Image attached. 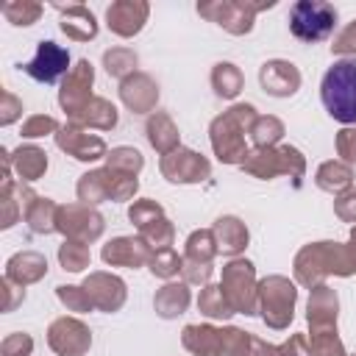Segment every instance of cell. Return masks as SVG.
Listing matches in <instances>:
<instances>
[{
	"instance_id": "17",
	"label": "cell",
	"mask_w": 356,
	"mask_h": 356,
	"mask_svg": "<svg viewBox=\"0 0 356 356\" xmlns=\"http://www.w3.org/2000/svg\"><path fill=\"white\" fill-rule=\"evenodd\" d=\"M83 289L92 306L100 312H117L125 303V284L111 273H89L83 281Z\"/></svg>"
},
{
	"instance_id": "32",
	"label": "cell",
	"mask_w": 356,
	"mask_h": 356,
	"mask_svg": "<svg viewBox=\"0 0 356 356\" xmlns=\"http://www.w3.org/2000/svg\"><path fill=\"white\" fill-rule=\"evenodd\" d=\"M242 72H239V67L236 64H231V61H220V64H214V70H211V86H214V95H220V97H225V100H231V97H236L239 92H242Z\"/></svg>"
},
{
	"instance_id": "25",
	"label": "cell",
	"mask_w": 356,
	"mask_h": 356,
	"mask_svg": "<svg viewBox=\"0 0 356 356\" xmlns=\"http://www.w3.org/2000/svg\"><path fill=\"white\" fill-rule=\"evenodd\" d=\"M58 209H61V206H56L50 197L33 195V197L28 200L22 217H25V222H28V228H31L33 234H53V231H58V228H56V222H58Z\"/></svg>"
},
{
	"instance_id": "12",
	"label": "cell",
	"mask_w": 356,
	"mask_h": 356,
	"mask_svg": "<svg viewBox=\"0 0 356 356\" xmlns=\"http://www.w3.org/2000/svg\"><path fill=\"white\" fill-rule=\"evenodd\" d=\"M92 83H95V67L89 58H81L70 75L61 81V89H58V103L61 108L67 111V117L72 120L95 95H92Z\"/></svg>"
},
{
	"instance_id": "38",
	"label": "cell",
	"mask_w": 356,
	"mask_h": 356,
	"mask_svg": "<svg viewBox=\"0 0 356 356\" xmlns=\"http://www.w3.org/2000/svg\"><path fill=\"white\" fill-rule=\"evenodd\" d=\"M106 167H111L117 172H125V175H139V170L145 167V159L134 147H114L106 156Z\"/></svg>"
},
{
	"instance_id": "24",
	"label": "cell",
	"mask_w": 356,
	"mask_h": 356,
	"mask_svg": "<svg viewBox=\"0 0 356 356\" xmlns=\"http://www.w3.org/2000/svg\"><path fill=\"white\" fill-rule=\"evenodd\" d=\"M72 125H81V128H100V131H108L117 125V108L114 103H108L106 97H92L72 120Z\"/></svg>"
},
{
	"instance_id": "5",
	"label": "cell",
	"mask_w": 356,
	"mask_h": 356,
	"mask_svg": "<svg viewBox=\"0 0 356 356\" xmlns=\"http://www.w3.org/2000/svg\"><path fill=\"white\" fill-rule=\"evenodd\" d=\"M273 6H275L273 0H261V3H253V0H211V3H197V14L206 17L209 22H217L222 31H228L234 36H242V33L253 31V19H256L259 11L273 8Z\"/></svg>"
},
{
	"instance_id": "6",
	"label": "cell",
	"mask_w": 356,
	"mask_h": 356,
	"mask_svg": "<svg viewBox=\"0 0 356 356\" xmlns=\"http://www.w3.org/2000/svg\"><path fill=\"white\" fill-rule=\"evenodd\" d=\"M337 25V8L325 0H298L289 8V31L300 42H323Z\"/></svg>"
},
{
	"instance_id": "50",
	"label": "cell",
	"mask_w": 356,
	"mask_h": 356,
	"mask_svg": "<svg viewBox=\"0 0 356 356\" xmlns=\"http://www.w3.org/2000/svg\"><path fill=\"white\" fill-rule=\"evenodd\" d=\"M337 153L345 164H356V128H342L337 134Z\"/></svg>"
},
{
	"instance_id": "7",
	"label": "cell",
	"mask_w": 356,
	"mask_h": 356,
	"mask_svg": "<svg viewBox=\"0 0 356 356\" xmlns=\"http://www.w3.org/2000/svg\"><path fill=\"white\" fill-rule=\"evenodd\" d=\"M220 289L225 300L231 303L234 314H253L259 309V284H256V270L248 259H231L222 267V281Z\"/></svg>"
},
{
	"instance_id": "29",
	"label": "cell",
	"mask_w": 356,
	"mask_h": 356,
	"mask_svg": "<svg viewBox=\"0 0 356 356\" xmlns=\"http://www.w3.org/2000/svg\"><path fill=\"white\" fill-rule=\"evenodd\" d=\"M181 342L195 356H220V328L214 325H186Z\"/></svg>"
},
{
	"instance_id": "56",
	"label": "cell",
	"mask_w": 356,
	"mask_h": 356,
	"mask_svg": "<svg viewBox=\"0 0 356 356\" xmlns=\"http://www.w3.org/2000/svg\"><path fill=\"white\" fill-rule=\"evenodd\" d=\"M348 245H350V248H353V253H356V228L350 231V242H348Z\"/></svg>"
},
{
	"instance_id": "26",
	"label": "cell",
	"mask_w": 356,
	"mask_h": 356,
	"mask_svg": "<svg viewBox=\"0 0 356 356\" xmlns=\"http://www.w3.org/2000/svg\"><path fill=\"white\" fill-rule=\"evenodd\" d=\"M11 167L22 181H39L47 170V153L36 145H19L11 153Z\"/></svg>"
},
{
	"instance_id": "16",
	"label": "cell",
	"mask_w": 356,
	"mask_h": 356,
	"mask_svg": "<svg viewBox=\"0 0 356 356\" xmlns=\"http://www.w3.org/2000/svg\"><path fill=\"white\" fill-rule=\"evenodd\" d=\"M259 83L273 97H289V95H295L300 89V70L292 61L270 58L259 70Z\"/></svg>"
},
{
	"instance_id": "28",
	"label": "cell",
	"mask_w": 356,
	"mask_h": 356,
	"mask_svg": "<svg viewBox=\"0 0 356 356\" xmlns=\"http://www.w3.org/2000/svg\"><path fill=\"white\" fill-rule=\"evenodd\" d=\"M189 300H192L189 286H186V284H172V281H170V284H164V286L156 292L153 306H156V312H159L164 320H172V317H178V314L186 312Z\"/></svg>"
},
{
	"instance_id": "18",
	"label": "cell",
	"mask_w": 356,
	"mask_h": 356,
	"mask_svg": "<svg viewBox=\"0 0 356 356\" xmlns=\"http://www.w3.org/2000/svg\"><path fill=\"white\" fill-rule=\"evenodd\" d=\"M100 256L111 267H142V264H150L153 250L142 236H117L108 245H103Z\"/></svg>"
},
{
	"instance_id": "3",
	"label": "cell",
	"mask_w": 356,
	"mask_h": 356,
	"mask_svg": "<svg viewBox=\"0 0 356 356\" xmlns=\"http://www.w3.org/2000/svg\"><path fill=\"white\" fill-rule=\"evenodd\" d=\"M320 100L337 122H356V58H339L325 70L320 81Z\"/></svg>"
},
{
	"instance_id": "40",
	"label": "cell",
	"mask_w": 356,
	"mask_h": 356,
	"mask_svg": "<svg viewBox=\"0 0 356 356\" xmlns=\"http://www.w3.org/2000/svg\"><path fill=\"white\" fill-rule=\"evenodd\" d=\"M89 245H83V242H72V239H67L61 248H58V261H61V267L64 270H70V273H81L83 267H89Z\"/></svg>"
},
{
	"instance_id": "27",
	"label": "cell",
	"mask_w": 356,
	"mask_h": 356,
	"mask_svg": "<svg viewBox=\"0 0 356 356\" xmlns=\"http://www.w3.org/2000/svg\"><path fill=\"white\" fill-rule=\"evenodd\" d=\"M147 142H150L161 156H167V153H172L175 147H181V145H178V128H175V122L170 120V114H164V111H153V114H150V120H147Z\"/></svg>"
},
{
	"instance_id": "20",
	"label": "cell",
	"mask_w": 356,
	"mask_h": 356,
	"mask_svg": "<svg viewBox=\"0 0 356 356\" xmlns=\"http://www.w3.org/2000/svg\"><path fill=\"white\" fill-rule=\"evenodd\" d=\"M120 97L134 114H147L159 103V86L147 72H134L120 83Z\"/></svg>"
},
{
	"instance_id": "19",
	"label": "cell",
	"mask_w": 356,
	"mask_h": 356,
	"mask_svg": "<svg viewBox=\"0 0 356 356\" xmlns=\"http://www.w3.org/2000/svg\"><path fill=\"white\" fill-rule=\"evenodd\" d=\"M309 325L312 334H337V292L328 284H320L309 295Z\"/></svg>"
},
{
	"instance_id": "53",
	"label": "cell",
	"mask_w": 356,
	"mask_h": 356,
	"mask_svg": "<svg viewBox=\"0 0 356 356\" xmlns=\"http://www.w3.org/2000/svg\"><path fill=\"white\" fill-rule=\"evenodd\" d=\"M25 300V286L3 278V312H14Z\"/></svg>"
},
{
	"instance_id": "42",
	"label": "cell",
	"mask_w": 356,
	"mask_h": 356,
	"mask_svg": "<svg viewBox=\"0 0 356 356\" xmlns=\"http://www.w3.org/2000/svg\"><path fill=\"white\" fill-rule=\"evenodd\" d=\"M184 267V259L172 250V248H164V250H156L153 259H150V273L159 275V278H172L178 275Z\"/></svg>"
},
{
	"instance_id": "36",
	"label": "cell",
	"mask_w": 356,
	"mask_h": 356,
	"mask_svg": "<svg viewBox=\"0 0 356 356\" xmlns=\"http://www.w3.org/2000/svg\"><path fill=\"white\" fill-rule=\"evenodd\" d=\"M284 136V122L273 114L267 117H256L250 125V139L256 147H275V142Z\"/></svg>"
},
{
	"instance_id": "33",
	"label": "cell",
	"mask_w": 356,
	"mask_h": 356,
	"mask_svg": "<svg viewBox=\"0 0 356 356\" xmlns=\"http://www.w3.org/2000/svg\"><path fill=\"white\" fill-rule=\"evenodd\" d=\"M197 309H200L209 320H228V317L234 314V309H231V303L225 300L220 284H206V286L200 289Z\"/></svg>"
},
{
	"instance_id": "39",
	"label": "cell",
	"mask_w": 356,
	"mask_h": 356,
	"mask_svg": "<svg viewBox=\"0 0 356 356\" xmlns=\"http://www.w3.org/2000/svg\"><path fill=\"white\" fill-rule=\"evenodd\" d=\"M139 236H142V239L150 245V250L156 253V250H164V248H170V245H172L175 231H172V222H170L167 217H161V220H156V222H150V225L139 228Z\"/></svg>"
},
{
	"instance_id": "52",
	"label": "cell",
	"mask_w": 356,
	"mask_h": 356,
	"mask_svg": "<svg viewBox=\"0 0 356 356\" xmlns=\"http://www.w3.org/2000/svg\"><path fill=\"white\" fill-rule=\"evenodd\" d=\"M334 211H337L339 220L356 222V189H345V192L334 200Z\"/></svg>"
},
{
	"instance_id": "15",
	"label": "cell",
	"mask_w": 356,
	"mask_h": 356,
	"mask_svg": "<svg viewBox=\"0 0 356 356\" xmlns=\"http://www.w3.org/2000/svg\"><path fill=\"white\" fill-rule=\"evenodd\" d=\"M56 145H58L67 156H72V159H78V161H97V159L108 156V153H106V142H103L100 136H95V134H89L86 128L72 125V122L64 125V128H58Z\"/></svg>"
},
{
	"instance_id": "43",
	"label": "cell",
	"mask_w": 356,
	"mask_h": 356,
	"mask_svg": "<svg viewBox=\"0 0 356 356\" xmlns=\"http://www.w3.org/2000/svg\"><path fill=\"white\" fill-rule=\"evenodd\" d=\"M128 217H131V222H134L136 228H145V225H150V222L161 220V217H164V209H161L156 200L142 197V200H134V203H131Z\"/></svg>"
},
{
	"instance_id": "2",
	"label": "cell",
	"mask_w": 356,
	"mask_h": 356,
	"mask_svg": "<svg viewBox=\"0 0 356 356\" xmlns=\"http://www.w3.org/2000/svg\"><path fill=\"white\" fill-rule=\"evenodd\" d=\"M256 108L250 103H236L228 111H222L220 117L211 120V147L214 156L225 164H242L248 159V145H245V134H250V125L256 120Z\"/></svg>"
},
{
	"instance_id": "1",
	"label": "cell",
	"mask_w": 356,
	"mask_h": 356,
	"mask_svg": "<svg viewBox=\"0 0 356 356\" xmlns=\"http://www.w3.org/2000/svg\"><path fill=\"white\" fill-rule=\"evenodd\" d=\"M356 273V253L350 245L339 242H314L300 248L295 256V278L298 284L314 289L328 275H353Z\"/></svg>"
},
{
	"instance_id": "54",
	"label": "cell",
	"mask_w": 356,
	"mask_h": 356,
	"mask_svg": "<svg viewBox=\"0 0 356 356\" xmlns=\"http://www.w3.org/2000/svg\"><path fill=\"white\" fill-rule=\"evenodd\" d=\"M278 356H309V339L303 334H292L281 348Z\"/></svg>"
},
{
	"instance_id": "21",
	"label": "cell",
	"mask_w": 356,
	"mask_h": 356,
	"mask_svg": "<svg viewBox=\"0 0 356 356\" xmlns=\"http://www.w3.org/2000/svg\"><path fill=\"white\" fill-rule=\"evenodd\" d=\"M61 22L58 28L67 33V39L72 42H89L97 36V19L95 14L83 6V3H70V6H56Z\"/></svg>"
},
{
	"instance_id": "51",
	"label": "cell",
	"mask_w": 356,
	"mask_h": 356,
	"mask_svg": "<svg viewBox=\"0 0 356 356\" xmlns=\"http://www.w3.org/2000/svg\"><path fill=\"white\" fill-rule=\"evenodd\" d=\"M181 273H184V284H209V278H211V264H203V261H186L184 259V267H181Z\"/></svg>"
},
{
	"instance_id": "4",
	"label": "cell",
	"mask_w": 356,
	"mask_h": 356,
	"mask_svg": "<svg viewBox=\"0 0 356 356\" xmlns=\"http://www.w3.org/2000/svg\"><path fill=\"white\" fill-rule=\"evenodd\" d=\"M242 170L253 178H275V175H292L295 184H300L306 161L298 147L281 145V147H256L242 161Z\"/></svg>"
},
{
	"instance_id": "44",
	"label": "cell",
	"mask_w": 356,
	"mask_h": 356,
	"mask_svg": "<svg viewBox=\"0 0 356 356\" xmlns=\"http://www.w3.org/2000/svg\"><path fill=\"white\" fill-rule=\"evenodd\" d=\"M56 295H58V300L70 309V312H78V314H83V312H92L95 306H92V300H89V295H86V289L83 286H56Z\"/></svg>"
},
{
	"instance_id": "45",
	"label": "cell",
	"mask_w": 356,
	"mask_h": 356,
	"mask_svg": "<svg viewBox=\"0 0 356 356\" xmlns=\"http://www.w3.org/2000/svg\"><path fill=\"white\" fill-rule=\"evenodd\" d=\"M309 356H348L337 334H312Z\"/></svg>"
},
{
	"instance_id": "55",
	"label": "cell",
	"mask_w": 356,
	"mask_h": 356,
	"mask_svg": "<svg viewBox=\"0 0 356 356\" xmlns=\"http://www.w3.org/2000/svg\"><path fill=\"white\" fill-rule=\"evenodd\" d=\"M248 356H278V348L267 345V342L259 339V337H250V350H248Z\"/></svg>"
},
{
	"instance_id": "41",
	"label": "cell",
	"mask_w": 356,
	"mask_h": 356,
	"mask_svg": "<svg viewBox=\"0 0 356 356\" xmlns=\"http://www.w3.org/2000/svg\"><path fill=\"white\" fill-rule=\"evenodd\" d=\"M250 334L239 328H220V356H248Z\"/></svg>"
},
{
	"instance_id": "14",
	"label": "cell",
	"mask_w": 356,
	"mask_h": 356,
	"mask_svg": "<svg viewBox=\"0 0 356 356\" xmlns=\"http://www.w3.org/2000/svg\"><path fill=\"white\" fill-rule=\"evenodd\" d=\"M150 17V6L145 0H117L106 8V25L111 33L131 39L136 36Z\"/></svg>"
},
{
	"instance_id": "34",
	"label": "cell",
	"mask_w": 356,
	"mask_h": 356,
	"mask_svg": "<svg viewBox=\"0 0 356 356\" xmlns=\"http://www.w3.org/2000/svg\"><path fill=\"white\" fill-rule=\"evenodd\" d=\"M136 64H139V56L131 50V47H111L103 53V67L108 75L125 81L136 72Z\"/></svg>"
},
{
	"instance_id": "23",
	"label": "cell",
	"mask_w": 356,
	"mask_h": 356,
	"mask_svg": "<svg viewBox=\"0 0 356 356\" xmlns=\"http://www.w3.org/2000/svg\"><path fill=\"white\" fill-rule=\"evenodd\" d=\"M214 239H217V250L225 256H236L239 250L248 248V228L239 217H220L214 222Z\"/></svg>"
},
{
	"instance_id": "47",
	"label": "cell",
	"mask_w": 356,
	"mask_h": 356,
	"mask_svg": "<svg viewBox=\"0 0 356 356\" xmlns=\"http://www.w3.org/2000/svg\"><path fill=\"white\" fill-rule=\"evenodd\" d=\"M331 53L345 56V58H356V19H350V22L334 36Z\"/></svg>"
},
{
	"instance_id": "31",
	"label": "cell",
	"mask_w": 356,
	"mask_h": 356,
	"mask_svg": "<svg viewBox=\"0 0 356 356\" xmlns=\"http://www.w3.org/2000/svg\"><path fill=\"white\" fill-rule=\"evenodd\" d=\"M75 189H78V200H81L83 206H97V203H103V200H111V195H108V175H106V167H103V170L83 172Z\"/></svg>"
},
{
	"instance_id": "9",
	"label": "cell",
	"mask_w": 356,
	"mask_h": 356,
	"mask_svg": "<svg viewBox=\"0 0 356 356\" xmlns=\"http://www.w3.org/2000/svg\"><path fill=\"white\" fill-rule=\"evenodd\" d=\"M56 228L72 239V242H95L100 234H103V217L92 209V206H83V203H70V206H61L58 209V222Z\"/></svg>"
},
{
	"instance_id": "46",
	"label": "cell",
	"mask_w": 356,
	"mask_h": 356,
	"mask_svg": "<svg viewBox=\"0 0 356 356\" xmlns=\"http://www.w3.org/2000/svg\"><path fill=\"white\" fill-rule=\"evenodd\" d=\"M44 134H58V122L47 114H33L22 122V136L25 139H36V136H44Z\"/></svg>"
},
{
	"instance_id": "57",
	"label": "cell",
	"mask_w": 356,
	"mask_h": 356,
	"mask_svg": "<svg viewBox=\"0 0 356 356\" xmlns=\"http://www.w3.org/2000/svg\"><path fill=\"white\" fill-rule=\"evenodd\" d=\"M353 356H356V353H353Z\"/></svg>"
},
{
	"instance_id": "13",
	"label": "cell",
	"mask_w": 356,
	"mask_h": 356,
	"mask_svg": "<svg viewBox=\"0 0 356 356\" xmlns=\"http://www.w3.org/2000/svg\"><path fill=\"white\" fill-rule=\"evenodd\" d=\"M47 345L58 356H83L92 345V334L78 317H58L47 328Z\"/></svg>"
},
{
	"instance_id": "22",
	"label": "cell",
	"mask_w": 356,
	"mask_h": 356,
	"mask_svg": "<svg viewBox=\"0 0 356 356\" xmlns=\"http://www.w3.org/2000/svg\"><path fill=\"white\" fill-rule=\"evenodd\" d=\"M44 275H47V259L36 250H19L6 261V278L19 286L36 284Z\"/></svg>"
},
{
	"instance_id": "49",
	"label": "cell",
	"mask_w": 356,
	"mask_h": 356,
	"mask_svg": "<svg viewBox=\"0 0 356 356\" xmlns=\"http://www.w3.org/2000/svg\"><path fill=\"white\" fill-rule=\"evenodd\" d=\"M19 114H22V100L17 95H11L8 89H3V95H0V125L17 122Z\"/></svg>"
},
{
	"instance_id": "8",
	"label": "cell",
	"mask_w": 356,
	"mask_h": 356,
	"mask_svg": "<svg viewBox=\"0 0 356 356\" xmlns=\"http://www.w3.org/2000/svg\"><path fill=\"white\" fill-rule=\"evenodd\" d=\"M295 298H298V289L284 275H270V278L259 281V312H261V320L275 331L286 328L292 323V314H295Z\"/></svg>"
},
{
	"instance_id": "10",
	"label": "cell",
	"mask_w": 356,
	"mask_h": 356,
	"mask_svg": "<svg viewBox=\"0 0 356 356\" xmlns=\"http://www.w3.org/2000/svg\"><path fill=\"white\" fill-rule=\"evenodd\" d=\"M22 70L33 78V81H39V83H53V81H58L61 75L67 78L70 75V50L67 47H61V44H56L53 39H42L39 44H36V56L28 61V64H22Z\"/></svg>"
},
{
	"instance_id": "48",
	"label": "cell",
	"mask_w": 356,
	"mask_h": 356,
	"mask_svg": "<svg viewBox=\"0 0 356 356\" xmlns=\"http://www.w3.org/2000/svg\"><path fill=\"white\" fill-rule=\"evenodd\" d=\"M0 353L3 356H31L33 353V339L31 334H22V331H14L3 339L0 345Z\"/></svg>"
},
{
	"instance_id": "35",
	"label": "cell",
	"mask_w": 356,
	"mask_h": 356,
	"mask_svg": "<svg viewBox=\"0 0 356 356\" xmlns=\"http://www.w3.org/2000/svg\"><path fill=\"white\" fill-rule=\"evenodd\" d=\"M217 239H214V231H192L189 239H186V253L184 259L186 261H203V264H211V259L217 256Z\"/></svg>"
},
{
	"instance_id": "11",
	"label": "cell",
	"mask_w": 356,
	"mask_h": 356,
	"mask_svg": "<svg viewBox=\"0 0 356 356\" xmlns=\"http://www.w3.org/2000/svg\"><path fill=\"white\" fill-rule=\"evenodd\" d=\"M161 175L172 184H200L211 175V164L206 156L189 150V147H175L172 153L161 156Z\"/></svg>"
},
{
	"instance_id": "37",
	"label": "cell",
	"mask_w": 356,
	"mask_h": 356,
	"mask_svg": "<svg viewBox=\"0 0 356 356\" xmlns=\"http://www.w3.org/2000/svg\"><path fill=\"white\" fill-rule=\"evenodd\" d=\"M0 11H3V17L11 25H33L42 17L44 6L42 3H33V0H14V3H3Z\"/></svg>"
},
{
	"instance_id": "30",
	"label": "cell",
	"mask_w": 356,
	"mask_h": 356,
	"mask_svg": "<svg viewBox=\"0 0 356 356\" xmlns=\"http://www.w3.org/2000/svg\"><path fill=\"white\" fill-rule=\"evenodd\" d=\"M314 181H317V186H320V189L342 195L345 189H350L353 170H350V164H345V161L334 159V161L320 164V170H317V178H314Z\"/></svg>"
}]
</instances>
